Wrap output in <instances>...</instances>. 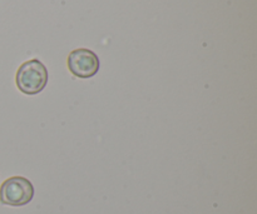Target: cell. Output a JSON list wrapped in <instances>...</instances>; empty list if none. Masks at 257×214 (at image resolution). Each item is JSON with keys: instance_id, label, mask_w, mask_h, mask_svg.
Returning <instances> with one entry per match:
<instances>
[{"instance_id": "cell-1", "label": "cell", "mask_w": 257, "mask_h": 214, "mask_svg": "<svg viewBox=\"0 0 257 214\" xmlns=\"http://www.w3.org/2000/svg\"><path fill=\"white\" fill-rule=\"evenodd\" d=\"M15 83L18 89L24 94H38L47 87V67L38 59H30L23 63L15 75Z\"/></svg>"}, {"instance_id": "cell-2", "label": "cell", "mask_w": 257, "mask_h": 214, "mask_svg": "<svg viewBox=\"0 0 257 214\" xmlns=\"http://www.w3.org/2000/svg\"><path fill=\"white\" fill-rule=\"evenodd\" d=\"M34 197V187L24 177H12L0 187V202L5 205L22 207Z\"/></svg>"}, {"instance_id": "cell-3", "label": "cell", "mask_w": 257, "mask_h": 214, "mask_svg": "<svg viewBox=\"0 0 257 214\" xmlns=\"http://www.w3.org/2000/svg\"><path fill=\"white\" fill-rule=\"evenodd\" d=\"M68 69L74 77L88 79L94 77L100 67L99 58L94 52L85 48L75 49L68 55Z\"/></svg>"}]
</instances>
